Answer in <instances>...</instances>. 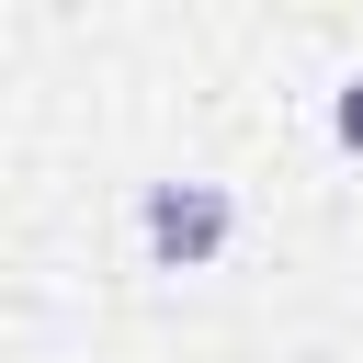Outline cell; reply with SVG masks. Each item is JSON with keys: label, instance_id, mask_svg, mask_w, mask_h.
Masks as SVG:
<instances>
[{"label": "cell", "instance_id": "2", "mask_svg": "<svg viewBox=\"0 0 363 363\" xmlns=\"http://www.w3.org/2000/svg\"><path fill=\"white\" fill-rule=\"evenodd\" d=\"M329 136H340V147H352V159H363V68H352V79H340V91H329Z\"/></svg>", "mask_w": 363, "mask_h": 363}, {"label": "cell", "instance_id": "1", "mask_svg": "<svg viewBox=\"0 0 363 363\" xmlns=\"http://www.w3.org/2000/svg\"><path fill=\"white\" fill-rule=\"evenodd\" d=\"M136 238L159 272H216L227 238H238V193L227 182H147L136 193Z\"/></svg>", "mask_w": 363, "mask_h": 363}]
</instances>
